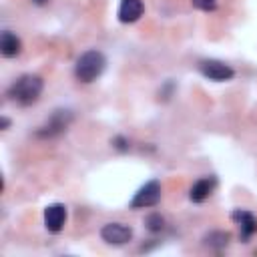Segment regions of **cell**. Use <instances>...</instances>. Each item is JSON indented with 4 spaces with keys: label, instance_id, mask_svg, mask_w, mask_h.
Here are the masks:
<instances>
[{
    "label": "cell",
    "instance_id": "cell-1",
    "mask_svg": "<svg viewBox=\"0 0 257 257\" xmlns=\"http://www.w3.org/2000/svg\"><path fill=\"white\" fill-rule=\"evenodd\" d=\"M44 90V80L38 74H22L18 76L6 90L8 98L20 106H30L34 104Z\"/></svg>",
    "mask_w": 257,
    "mask_h": 257
},
{
    "label": "cell",
    "instance_id": "cell-2",
    "mask_svg": "<svg viewBox=\"0 0 257 257\" xmlns=\"http://www.w3.org/2000/svg\"><path fill=\"white\" fill-rule=\"evenodd\" d=\"M106 68V56L92 48V50H86L82 52L78 58H76V64H74V76L76 80L88 84V82H94Z\"/></svg>",
    "mask_w": 257,
    "mask_h": 257
},
{
    "label": "cell",
    "instance_id": "cell-3",
    "mask_svg": "<svg viewBox=\"0 0 257 257\" xmlns=\"http://www.w3.org/2000/svg\"><path fill=\"white\" fill-rule=\"evenodd\" d=\"M74 120V114L72 110L68 108H56L42 126L36 128V137L38 139H54V137H60L62 133L68 131L70 122Z\"/></svg>",
    "mask_w": 257,
    "mask_h": 257
},
{
    "label": "cell",
    "instance_id": "cell-4",
    "mask_svg": "<svg viewBox=\"0 0 257 257\" xmlns=\"http://www.w3.org/2000/svg\"><path fill=\"white\" fill-rule=\"evenodd\" d=\"M161 197H163L161 183H159L157 179H153V181L145 183V185L135 193V197L131 199L128 207H131V209H147V207H155V205H159Z\"/></svg>",
    "mask_w": 257,
    "mask_h": 257
},
{
    "label": "cell",
    "instance_id": "cell-5",
    "mask_svg": "<svg viewBox=\"0 0 257 257\" xmlns=\"http://www.w3.org/2000/svg\"><path fill=\"white\" fill-rule=\"evenodd\" d=\"M199 72L209 78V80H215V82H225V80H231L235 76V70L221 62V60H215V58H209V60H201L199 62Z\"/></svg>",
    "mask_w": 257,
    "mask_h": 257
},
{
    "label": "cell",
    "instance_id": "cell-6",
    "mask_svg": "<svg viewBox=\"0 0 257 257\" xmlns=\"http://www.w3.org/2000/svg\"><path fill=\"white\" fill-rule=\"evenodd\" d=\"M100 237L108 245H124L133 239V229L124 223H104L100 227Z\"/></svg>",
    "mask_w": 257,
    "mask_h": 257
},
{
    "label": "cell",
    "instance_id": "cell-7",
    "mask_svg": "<svg viewBox=\"0 0 257 257\" xmlns=\"http://www.w3.org/2000/svg\"><path fill=\"white\" fill-rule=\"evenodd\" d=\"M231 219L233 223L239 227V235H241V241H249L255 233H257V217L247 211V209H233L231 211Z\"/></svg>",
    "mask_w": 257,
    "mask_h": 257
},
{
    "label": "cell",
    "instance_id": "cell-8",
    "mask_svg": "<svg viewBox=\"0 0 257 257\" xmlns=\"http://www.w3.org/2000/svg\"><path fill=\"white\" fill-rule=\"evenodd\" d=\"M64 223H66V207L62 203H52L44 209V227L50 233L62 231Z\"/></svg>",
    "mask_w": 257,
    "mask_h": 257
},
{
    "label": "cell",
    "instance_id": "cell-9",
    "mask_svg": "<svg viewBox=\"0 0 257 257\" xmlns=\"http://www.w3.org/2000/svg\"><path fill=\"white\" fill-rule=\"evenodd\" d=\"M215 187H217V179L215 177H201V179H197L193 183V187L189 191V199L193 203H203V201H207L211 197Z\"/></svg>",
    "mask_w": 257,
    "mask_h": 257
},
{
    "label": "cell",
    "instance_id": "cell-10",
    "mask_svg": "<svg viewBox=\"0 0 257 257\" xmlns=\"http://www.w3.org/2000/svg\"><path fill=\"white\" fill-rule=\"evenodd\" d=\"M145 12V4L143 0H120L118 6V20L122 24H131L137 22Z\"/></svg>",
    "mask_w": 257,
    "mask_h": 257
},
{
    "label": "cell",
    "instance_id": "cell-11",
    "mask_svg": "<svg viewBox=\"0 0 257 257\" xmlns=\"http://www.w3.org/2000/svg\"><path fill=\"white\" fill-rule=\"evenodd\" d=\"M20 50H22V42H20V38H18L14 32L4 30V32L0 34V52H2V56H6V58H14V56L20 54Z\"/></svg>",
    "mask_w": 257,
    "mask_h": 257
},
{
    "label": "cell",
    "instance_id": "cell-12",
    "mask_svg": "<svg viewBox=\"0 0 257 257\" xmlns=\"http://www.w3.org/2000/svg\"><path fill=\"white\" fill-rule=\"evenodd\" d=\"M231 241V235L227 231H209L203 235V245L209 247V249H215V251H221L229 245Z\"/></svg>",
    "mask_w": 257,
    "mask_h": 257
},
{
    "label": "cell",
    "instance_id": "cell-13",
    "mask_svg": "<svg viewBox=\"0 0 257 257\" xmlns=\"http://www.w3.org/2000/svg\"><path fill=\"white\" fill-rule=\"evenodd\" d=\"M145 227L151 231V233H161L165 229V219L161 213H151L145 217Z\"/></svg>",
    "mask_w": 257,
    "mask_h": 257
},
{
    "label": "cell",
    "instance_id": "cell-14",
    "mask_svg": "<svg viewBox=\"0 0 257 257\" xmlns=\"http://www.w3.org/2000/svg\"><path fill=\"white\" fill-rule=\"evenodd\" d=\"M191 4L199 10H203V12H213L219 2L217 0H191Z\"/></svg>",
    "mask_w": 257,
    "mask_h": 257
},
{
    "label": "cell",
    "instance_id": "cell-15",
    "mask_svg": "<svg viewBox=\"0 0 257 257\" xmlns=\"http://www.w3.org/2000/svg\"><path fill=\"white\" fill-rule=\"evenodd\" d=\"M110 143H112V147H114L116 151H120V153L128 151V139H124V137H120V135H118V137H114Z\"/></svg>",
    "mask_w": 257,
    "mask_h": 257
},
{
    "label": "cell",
    "instance_id": "cell-16",
    "mask_svg": "<svg viewBox=\"0 0 257 257\" xmlns=\"http://www.w3.org/2000/svg\"><path fill=\"white\" fill-rule=\"evenodd\" d=\"M8 126H10V118H8V116H0V128L6 131Z\"/></svg>",
    "mask_w": 257,
    "mask_h": 257
},
{
    "label": "cell",
    "instance_id": "cell-17",
    "mask_svg": "<svg viewBox=\"0 0 257 257\" xmlns=\"http://www.w3.org/2000/svg\"><path fill=\"white\" fill-rule=\"evenodd\" d=\"M32 2H34V4H38V6H44L48 0H32Z\"/></svg>",
    "mask_w": 257,
    "mask_h": 257
}]
</instances>
